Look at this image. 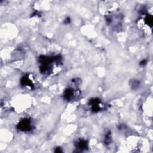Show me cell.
<instances>
[{"instance_id": "obj_4", "label": "cell", "mask_w": 153, "mask_h": 153, "mask_svg": "<svg viewBox=\"0 0 153 153\" xmlns=\"http://www.w3.org/2000/svg\"><path fill=\"white\" fill-rule=\"evenodd\" d=\"M88 105L90 107V111L95 113L101 111L104 106L101 100L98 98H93L90 99L88 103Z\"/></svg>"}, {"instance_id": "obj_6", "label": "cell", "mask_w": 153, "mask_h": 153, "mask_svg": "<svg viewBox=\"0 0 153 153\" xmlns=\"http://www.w3.org/2000/svg\"><path fill=\"white\" fill-rule=\"evenodd\" d=\"M76 148L80 150L81 151L86 150L87 148H88V143H87V142L86 140L80 139L76 142Z\"/></svg>"}, {"instance_id": "obj_10", "label": "cell", "mask_w": 153, "mask_h": 153, "mask_svg": "<svg viewBox=\"0 0 153 153\" xmlns=\"http://www.w3.org/2000/svg\"><path fill=\"white\" fill-rule=\"evenodd\" d=\"M70 22H71V19H70V18L67 17V18H66V19H65L64 23H65V24H70Z\"/></svg>"}, {"instance_id": "obj_7", "label": "cell", "mask_w": 153, "mask_h": 153, "mask_svg": "<svg viewBox=\"0 0 153 153\" xmlns=\"http://www.w3.org/2000/svg\"><path fill=\"white\" fill-rule=\"evenodd\" d=\"M111 143V134L110 131H108L105 136V143L106 145H109Z\"/></svg>"}, {"instance_id": "obj_1", "label": "cell", "mask_w": 153, "mask_h": 153, "mask_svg": "<svg viewBox=\"0 0 153 153\" xmlns=\"http://www.w3.org/2000/svg\"><path fill=\"white\" fill-rule=\"evenodd\" d=\"M61 57L59 56H41L39 57L38 62L40 64V71L41 73L45 75H50L53 70V67L54 63L59 64L61 62Z\"/></svg>"}, {"instance_id": "obj_2", "label": "cell", "mask_w": 153, "mask_h": 153, "mask_svg": "<svg viewBox=\"0 0 153 153\" xmlns=\"http://www.w3.org/2000/svg\"><path fill=\"white\" fill-rule=\"evenodd\" d=\"M80 96V92L78 89L69 87L65 90L63 93L64 99L68 101H75L79 99Z\"/></svg>"}, {"instance_id": "obj_9", "label": "cell", "mask_w": 153, "mask_h": 153, "mask_svg": "<svg viewBox=\"0 0 153 153\" xmlns=\"http://www.w3.org/2000/svg\"><path fill=\"white\" fill-rule=\"evenodd\" d=\"M147 63V61L146 59H144L143 61H141L139 63V65L142 67H144L146 65V64Z\"/></svg>"}, {"instance_id": "obj_11", "label": "cell", "mask_w": 153, "mask_h": 153, "mask_svg": "<svg viewBox=\"0 0 153 153\" xmlns=\"http://www.w3.org/2000/svg\"><path fill=\"white\" fill-rule=\"evenodd\" d=\"M60 149H61V148H56V150L54 151V152H62V150H60Z\"/></svg>"}, {"instance_id": "obj_5", "label": "cell", "mask_w": 153, "mask_h": 153, "mask_svg": "<svg viewBox=\"0 0 153 153\" xmlns=\"http://www.w3.org/2000/svg\"><path fill=\"white\" fill-rule=\"evenodd\" d=\"M21 85L23 86H28V87H31L32 88H34V83H32V81L30 79L29 77V76H24L20 80Z\"/></svg>"}, {"instance_id": "obj_3", "label": "cell", "mask_w": 153, "mask_h": 153, "mask_svg": "<svg viewBox=\"0 0 153 153\" xmlns=\"http://www.w3.org/2000/svg\"><path fill=\"white\" fill-rule=\"evenodd\" d=\"M17 129L23 132H30L33 129L31 120L28 118L22 119L17 125Z\"/></svg>"}, {"instance_id": "obj_8", "label": "cell", "mask_w": 153, "mask_h": 153, "mask_svg": "<svg viewBox=\"0 0 153 153\" xmlns=\"http://www.w3.org/2000/svg\"><path fill=\"white\" fill-rule=\"evenodd\" d=\"M130 86L131 87H132V88L134 89V90H136L138 89L139 87V86H140V82L138 80H133V81L131 82V84H130Z\"/></svg>"}]
</instances>
